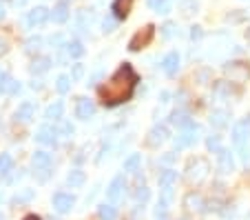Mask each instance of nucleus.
Returning <instances> with one entry per match:
<instances>
[{"mask_svg":"<svg viewBox=\"0 0 250 220\" xmlns=\"http://www.w3.org/2000/svg\"><path fill=\"white\" fill-rule=\"evenodd\" d=\"M98 216H100V220H115L118 218V209L113 207V202H104V205H100V209H98Z\"/></svg>","mask_w":250,"mask_h":220,"instance_id":"18","label":"nucleus"},{"mask_svg":"<svg viewBox=\"0 0 250 220\" xmlns=\"http://www.w3.org/2000/svg\"><path fill=\"white\" fill-rule=\"evenodd\" d=\"M84 76V67L82 65H73V72H71V80H80Z\"/></svg>","mask_w":250,"mask_h":220,"instance_id":"36","label":"nucleus"},{"mask_svg":"<svg viewBox=\"0 0 250 220\" xmlns=\"http://www.w3.org/2000/svg\"><path fill=\"white\" fill-rule=\"evenodd\" d=\"M124 189H126V182H124V176H115L113 180H111L109 189H106V198H109L111 202H120L124 198Z\"/></svg>","mask_w":250,"mask_h":220,"instance_id":"4","label":"nucleus"},{"mask_svg":"<svg viewBox=\"0 0 250 220\" xmlns=\"http://www.w3.org/2000/svg\"><path fill=\"white\" fill-rule=\"evenodd\" d=\"M175 31H177V29H175V23H166L164 27H162V36H164V38H173Z\"/></svg>","mask_w":250,"mask_h":220,"instance_id":"33","label":"nucleus"},{"mask_svg":"<svg viewBox=\"0 0 250 220\" xmlns=\"http://www.w3.org/2000/svg\"><path fill=\"white\" fill-rule=\"evenodd\" d=\"M84 180H86V176H84V171H82V169H73V171L66 176V182H69L71 187H82V185H84Z\"/></svg>","mask_w":250,"mask_h":220,"instance_id":"21","label":"nucleus"},{"mask_svg":"<svg viewBox=\"0 0 250 220\" xmlns=\"http://www.w3.org/2000/svg\"><path fill=\"white\" fill-rule=\"evenodd\" d=\"M133 9V0H113V5H111V11L118 20H124L128 16V11Z\"/></svg>","mask_w":250,"mask_h":220,"instance_id":"12","label":"nucleus"},{"mask_svg":"<svg viewBox=\"0 0 250 220\" xmlns=\"http://www.w3.org/2000/svg\"><path fill=\"white\" fill-rule=\"evenodd\" d=\"M153 36H155V27L148 24V27H144L142 31H137V34L133 36L131 43H128V49H131V51H140V49L148 47L151 40H153Z\"/></svg>","mask_w":250,"mask_h":220,"instance_id":"2","label":"nucleus"},{"mask_svg":"<svg viewBox=\"0 0 250 220\" xmlns=\"http://www.w3.org/2000/svg\"><path fill=\"white\" fill-rule=\"evenodd\" d=\"M5 18V5H2V2H0V20Z\"/></svg>","mask_w":250,"mask_h":220,"instance_id":"44","label":"nucleus"},{"mask_svg":"<svg viewBox=\"0 0 250 220\" xmlns=\"http://www.w3.org/2000/svg\"><path fill=\"white\" fill-rule=\"evenodd\" d=\"M49 67H51V58L40 56L31 62V73H44V72H49Z\"/></svg>","mask_w":250,"mask_h":220,"instance_id":"17","label":"nucleus"},{"mask_svg":"<svg viewBox=\"0 0 250 220\" xmlns=\"http://www.w3.org/2000/svg\"><path fill=\"white\" fill-rule=\"evenodd\" d=\"M36 140H38L40 145H49V147H56V143H58L56 129H51V127H40V129L36 131Z\"/></svg>","mask_w":250,"mask_h":220,"instance_id":"13","label":"nucleus"},{"mask_svg":"<svg viewBox=\"0 0 250 220\" xmlns=\"http://www.w3.org/2000/svg\"><path fill=\"white\" fill-rule=\"evenodd\" d=\"M0 200H2V196H0Z\"/></svg>","mask_w":250,"mask_h":220,"instance_id":"47","label":"nucleus"},{"mask_svg":"<svg viewBox=\"0 0 250 220\" xmlns=\"http://www.w3.org/2000/svg\"><path fill=\"white\" fill-rule=\"evenodd\" d=\"M102 27H104V31L109 34V31H113V29H115V20H113V18H104Z\"/></svg>","mask_w":250,"mask_h":220,"instance_id":"39","label":"nucleus"},{"mask_svg":"<svg viewBox=\"0 0 250 220\" xmlns=\"http://www.w3.org/2000/svg\"><path fill=\"white\" fill-rule=\"evenodd\" d=\"M155 218L157 220H166L168 218V205H166V202H157V209H155Z\"/></svg>","mask_w":250,"mask_h":220,"instance_id":"30","label":"nucleus"},{"mask_svg":"<svg viewBox=\"0 0 250 220\" xmlns=\"http://www.w3.org/2000/svg\"><path fill=\"white\" fill-rule=\"evenodd\" d=\"M7 94H9V96H16V94H20V82H16L14 78H11L9 85H7Z\"/></svg>","mask_w":250,"mask_h":220,"instance_id":"34","label":"nucleus"},{"mask_svg":"<svg viewBox=\"0 0 250 220\" xmlns=\"http://www.w3.org/2000/svg\"><path fill=\"white\" fill-rule=\"evenodd\" d=\"M9 73L0 69V94H7V85H9Z\"/></svg>","mask_w":250,"mask_h":220,"instance_id":"31","label":"nucleus"},{"mask_svg":"<svg viewBox=\"0 0 250 220\" xmlns=\"http://www.w3.org/2000/svg\"><path fill=\"white\" fill-rule=\"evenodd\" d=\"M166 138H168V131H166V127H155V129H151L146 143L151 145V147H157V145H162Z\"/></svg>","mask_w":250,"mask_h":220,"instance_id":"14","label":"nucleus"},{"mask_svg":"<svg viewBox=\"0 0 250 220\" xmlns=\"http://www.w3.org/2000/svg\"><path fill=\"white\" fill-rule=\"evenodd\" d=\"M49 20V9L47 7H36V9H31L27 14V24L29 27H42L44 23Z\"/></svg>","mask_w":250,"mask_h":220,"instance_id":"5","label":"nucleus"},{"mask_svg":"<svg viewBox=\"0 0 250 220\" xmlns=\"http://www.w3.org/2000/svg\"><path fill=\"white\" fill-rule=\"evenodd\" d=\"M175 182H177V171L166 169V171L160 173V187H173Z\"/></svg>","mask_w":250,"mask_h":220,"instance_id":"22","label":"nucleus"},{"mask_svg":"<svg viewBox=\"0 0 250 220\" xmlns=\"http://www.w3.org/2000/svg\"><path fill=\"white\" fill-rule=\"evenodd\" d=\"M31 196H33V192H31V189H27V192H22L20 196H16V200H29Z\"/></svg>","mask_w":250,"mask_h":220,"instance_id":"42","label":"nucleus"},{"mask_svg":"<svg viewBox=\"0 0 250 220\" xmlns=\"http://www.w3.org/2000/svg\"><path fill=\"white\" fill-rule=\"evenodd\" d=\"M62 114H64V102L56 100L53 105L47 107V111H44V118H47V120H62Z\"/></svg>","mask_w":250,"mask_h":220,"instance_id":"16","label":"nucleus"},{"mask_svg":"<svg viewBox=\"0 0 250 220\" xmlns=\"http://www.w3.org/2000/svg\"><path fill=\"white\" fill-rule=\"evenodd\" d=\"M248 136H250V120H239V122L232 127V143H235L237 147H241Z\"/></svg>","mask_w":250,"mask_h":220,"instance_id":"7","label":"nucleus"},{"mask_svg":"<svg viewBox=\"0 0 250 220\" xmlns=\"http://www.w3.org/2000/svg\"><path fill=\"white\" fill-rule=\"evenodd\" d=\"M162 69H164L166 76H175V73L180 72V53L177 51L166 53L164 60H162Z\"/></svg>","mask_w":250,"mask_h":220,"instance_id":"8","label":"nucleus"},{"mask_svg":"<svg viewBox=\"0 0 250 220\" xmlns=\"http://www.w3.org/2000/svg\"><path fill=\"white\" fill-rule=\"evenodd\" d=\"M11 169H14V158L9 153H0V176H7Z\"/></svg>","mask_w":250,"mask_h":220,"instance_id":"25","label":"nucleus"},{"mask_svg":"<svg viewBox=\"0 0 250 220\" xmlns=\"http://www.w3.org/2000/svg\"><path fill=\"white\" fill-rule=\"evenodd\" d=\"M24 220H40V218H38V216H27Z\"/></svg>","mask_w":250,"mask_h":220,"instance_id":"45","label":"nucleus"},{"mask_svg":"<svg viewBox=\"0 0 250 220\" xmlns=\"http://www.w3.org/2000/svg\"><path fill=\"white\" fill-rule=\"evenodd\" d=\"M49 18H51L53 23H58V24L66 23V20H69V5H66L64 0H60V2L53 7V11H49Z\"/></svg>","mask_w":250,"mask_h":220,"instance_id":"11","label":"nucleus"},{"mask_svg":"<svg viewBox=\"0 0 250 220\" xmlns=\"http://www.w3.org/2000/svg\"><path fill=\"white\" fill-rule=\"evenodd\" d=\"M7 49H9V43H7L5 38H0V56H5Z\"/></svg>","mask_w":250,"mask_h":220,"instance_id":"41","label":"nucleus"},{"mask_svg":"<svg viewBox=\"0 0 250 220\" xmlns=\"http://www.w3.org/2000/svg\"><path fill=\"white\" fill-rule=\"evenodd\" d=\"M36 116V105L33 102H22V105L16 109V114H14V120L16 122H29V120Z\"/></svg>","mask_w":250,"mask_h":220,"instance_id":"10","label":"nucleus"},{"mask_svg":"<svg viewBox=\"0 0 250 220\" xmlns=\"http://www.w3.org/2000/svg\"><path fill=\"white\" fill-rule=\"evenodd\" d=\"M31 163H33V167H36V169H49V167H51V153L36 151L31 156Z\"/></svg>","mask_w":250,"mask_h":220,"instance_id":"15","label":"nucleus"},{"mask_svg":"<svg viewBox=\"0 0 250 220\" xmlns=\"http://www.w3.org/2000/svg\"><path fill=\"white\" fill-rule=\"evenodd\" d=\"M148 196H151V192H148L146 187H140V192H137V194H135L137 202H146V200H148Z\"/></svg>","mask_w":250,"mask_h":220,"instance_id":"37","label":"nucleus"},{"mask_svg":"<svg viewBox=\"0 0 250 220\" xmlns=\"http://www.w3.org/2000/svg\"><path fill=\"white\" fill-rule=\"evenodd\" d=\"M190 38H193V40L202 38V27H193V31H190Z\"/></svg>","mask_w":250,"mask_h":220,"instance_id":"40","label":"nucleus"},{"mask_svg":"<svg viewBox=\"0 0 250 220\" xmlns=\"http://www.w3.org/2000/svg\"><path fill=\"white\" fill-rule=\"evenodd\" d=\"M93 114H95V105H93V102H91L89 98H84V96L78 98V102H76V116H78V118H80V120H89Z\"/></svg>","mask_w":250,"mask_h":220,"instance_id":"9","label":"nucleus"},{"mask_svg":"<svg viewBox=\"0 0 250 220\" xmlns=\"http://www.w3.org/2000/svg\"><path fill=\"white\" fill-rule=\"evenodd\" d=\"M64 47H66V56H69V58H80V56H84V47H82L80 40H71V43L64 45Z\"/></svg>","mask_w":250,"mask_h":220,"instance_id":"19","label":"nucleus"},{"mask_svg":"<svg viewBox=\"0 0 250 220\" xmlns=\"http://www.w3.org/2000/svg\"><path fill=\"white\" fill-rule=\"evenodd\" d=\"M248 38H250V29H248Z\"/></svg>","mask_w":250,"mask_h":220,"instance_id":"46","label":"nucleus"},{"mask_svg":"<svg viewBox=\"0 0 250 220\" xmlns=\"http://www.w3.org/2000/svg\"><path fill=\"white\" fill-rule=\"evenodd\" d=\"M137 80H140V78H137L135 69H133L128 62H124V65H120L118 72H115L109 80H104L102 85L98 87L100 100L106 107H115V105H122V102L131 100L133 91H135V87H137Z\"/></svg>","mask_w":250,"mask_h":220,"instance_id":"1","label":"nucleus"},{"mask_svg":"<svg viewBox=\"0 0 250 220\" xmlns=\"http://www.w3.org/2000/svg\"><path fill=\"white\" fill-rule=\"evenodd\" d=\"M53 209L56 211H60V214H66V211H71L73 209V205H76V198L71 196V194H56L53 196Z\"/></svg>","mask_w":250,"mask_h":220,"instance_id":"6","label":"nucleus"},{"mask_svg":"<svg viewBox=\"0 0 250 220\" xmlns=\"http://www.w3.org/2000/svg\"><path fill=\"white\" fill-rule=\"evenodd\" d=\"M206 145H208V149H210V151H219V149H222V143H219V136H210V138L206 140Z\"/></svg>","mask_w":250,"mask_h":220,"instance_id":"32","label":"nucleus"},{"mask_svg":"<svg viewBox=\"0 0 250 220\" xmlns=\"http://www.w3.org/2000/svg\"><path fill=\"white\" fill-rule=\"evenodd\" d=\"M186 205H188L190 209H202L204 200H202V196H197V194H188V196H186Z\"/></svg>","mask_w":250,"mask_h":220,"instance_id":"29","label":"nucleus"},{"mask_svg":"<svg viewBox=\"0 0 250 220\" xmlns=\"http://www.w3.org/2000/svg\"><path fill=\"white\" fill-rule=\"evenodd\" d=\"M60 134H62V136H71V134H73V124L64 120V122L60 124Z\"/></svg>","mask_w":250,"mask_h":220,"instance_id":"38","label":"nucleus"},{"mask_svg":"<svg viewBox=\"0 0 250 220\" xmlns=\"http://www.w3.org/2000/svg\"><path fill=\"white\" fill-rule=\"evenodd\" d=\"M170 122L177 124V127H184V124L190 122V118L186 111H173V114H170Z\"/></svg>","mask_w":250,"mask_h":220,"instance_id":"26","label":"nucleus"},{"mask_svg":"<svg viewBox=\"0 0 250 220\" xmlns=\"http://www.w3.org/2000/svg\"><path fill=\"white\" fill-rule=\"evenodd\" d=\"M217 153H219V169H222L224 173L232 171V158H230V153L224 151V149H219Z\"/></svg>","mask_w":250,"mask_h":220,"instance_id":"23","label":"nucleus"},{"mask_svg":"<svg viewBox=\"0 0 250 220\" xmlns=\"http://www.w3.org/2000/svg\"><path fill=\"white\" fill-rule=\"evenodd\" d=\"M210 122L215 124V127H226V111H212L210 116Z\"/></svg>","mask_w":250,"mask_h":220,"instance_id":"28","label":"nucleus"},{"mask_svg":"<svg viewBox=\"0 0 250 220\" xmlns=\"http://www.w3.org/2000/svg\"><path fill=\"white\" fill-rule=\"evenodd\" d=\"M142 165V156L140 153H131L126 160H124V171H137Z\"/></svg>","mask_w":250,"mask_h":220,"instance_id":"24","label":"nucleus"},{"mask_svg":"<svg viewBox=\"0 0 250 220\" xmlns=\"http://www.w3.org/2000/svg\"><path fill=\"white\" fill-rule=\"evenodd\" d=\"M56 89H58V94H66V91L71 89V78L69 76H58Z\"/></svg>","mask_w":250,"mask_h":220,"instance_id":"27","label":"nucleus"},{"mask_svg":"<svg viewBox=\"0 0 250 220\" xmlns=\"http://www.w3.org/2000/svg\"><path fill=\"white\" fill-rule=\"evenodd\" d=\"M40 45H42V38H40V36H36V38H29V40H27V51H33V49H38Z\"/></svg>","mask_w":250,"mask_h":220,"instance_id":"35","label":"nucleus"},{"mask_svg":"<svg viewBox=\"0 0 250 220\" xmlns=\"http://www.w3.org/2000/svg\"><path fill=\"white\" fill-rule=\"evenodd\" d=\"M148 7H151L153 11H157V14H168V11L173 9L170 0H148Z\"/></svg>","mask_w":250,"mask_h":220,"instance_id":"20","label":"nucleus"},{"mask_svg":"<svg viewBox=\"0 0 250 220\" xmlns=\"http://www.w3.org/2000/svg\"><path fill=\"white\" fill-rule=\"evenodd\" d=\"M197 136H199V127L193 122V120H190L188 124H184V127H182V134L177 136V140H175V147H177V149L188 147V145L197 143Z\"/></svg>","mask_w":250,"mask_h":220,"instance_id":"3","label":"nucleus"},{"mask_svg":"<svg viewBox=\"0 0 250 220\" xmlns=\"http://www.w3.org/2000/svg\"><path fill=\"white\" fill-rule=\"evenodd\" d=\"M27 2H29V0H14V5H16V7H24Z\"/></svg>","mask_w":250,"mask_h":220,"instance_id":"43","label":"nucleus"}]
</instances>
